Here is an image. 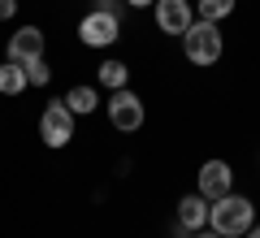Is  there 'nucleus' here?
<instances>
[{
    "label": "nucleus",
    "mask_w": 260,
    "mask_h": 238,
    "mask_svg": "<svg viewBox=\"0 0 260 238\" xmlns=\"http://www.w3.org/2000/svg\"><path fill=\"white\" fill-rule=\"evenodd\" d=\"M256 225V203L247 195H221V199L208 203V229L221 238H243L247 229Z\"/></svg>",
    "instance_id": "f257e3e1"
},
{
    "label": "nucleus",
    "mask_w": 260,
    "mask_h": 238,
    "mask_svg": "<svg viewBox=\"0 0 260 238\" xmlns=\"http://www.w3.org/2000/svg\"><path fill=\"white\" fill-rule=\"evenodd\" d=\"M225 52V39H221V26L217 22H204V18H195L191 26H186L182 35V56L191 65H200V70H208V65H217Z\"/></svg>",
    "instance_id": "f03ea898"
},
{
    "label": "nucleus",
    "mask_w": 260,
    "mask_h": 238,
    "mask_svg": "<svg viewBox=\"0 0 260 238\" xmlns=\"http://www.w3.org/2000/svg\"><path fill=\"white\" fill-rule=\"evenodd\" d=\"M74 113H70V104L65 100H48L44 113H39V139H44L48 147H70L74 143Z\"/></svg>",
    "instance_id": "7ed1b4c3"
},
{
    "label": "nucleus",
    "mask_w": 260,
    "mask_h": 238,
    "mask_svg": "<svg viewBox=\"0 0 260 238\" xmlns=\"http://www.w3.org/2000/svg\"><path fill=\"white\" fill-rule=\"evenodd\" d=\"M104 113H109L113 130H121V134H135V130L143 126V117H148V109H143V100L130 87H121V91L109 95V104H104Z\"/></svg>",
    "instance_id": "20e7f679"
},
{
    "label": "nucleus",
    "mask_w": 260,
    "mask_h": 238,
    "mask_svg": "<svg viewBox=\"0 0 260 238\" xmlns=\"http://www.w3.org/2000/svg\"><path fill=\"white\" fill-rule=\"evenodd\" d=\"M121 35V18L117 13H104V9H91L83 22H78V39L87 48H113Z\"/></svg>",
    "instance_id": "39448f33"
},
{
    "label": "nucleus",
    "mask_w": 260,
    "mask_h": 238,
    "mask_svg": "<svg viewBox=\"0 0 260 238\" xmlns=\"http://www.w3.org/2000/svg\"><path fill=\"white\" fill-rule=\"evenodd\" d=\"M195 178H200V182H195V191L204 195L208 203H213V199H221V195H230V191H234V169L225 165V160H204Z\"/></svg>",
    "instance_id": "423d86ee"
},
{
    "label": "nucleus",
    "mask_w": 260,
    "mask_h": 238,
    "mask_svg": "<svg viewBox=\"0 0 260 238\" xmlns=\"http://www.w3.org/2000/svg\"><path fill=\"white\" fill-rule=\"evenodd\" d=\"M152 18H156V26L165 30V35H186V26L195 22V9H191V0H156L152 5Z\"/></svg>",
    "instance_id": "0eeeda50"
},
{
    "label": "nucleus",
    "mask_w": 260,
    "mask_h": 238,
    "mask_svg": "<svg viewBox=\"0 0 260 238\" xmlns=\"http://www.w3.org/2000/svg\"><path fill=\"white\" fill-rule=\"evenodd\" d=\"M39 56H44V30L39 26H18L5 44V61L26 65V61H39Z\"/></svg>",
    "instance_id": "6e6552de"
},
{
    "label": "nucleus",
    "mask_w": 260,
    "mask_h": 238,
    "mask_svg": "<svg viewBox=\"0 0 260 238\" xmlns=\"http://www.w3.org/2000/svg\"><path fill=\"white\" fill-rule=\"evenodd\" d=\"M178 225L186 229V234H200V229H208V199L200 191H191V195H182L178 199Z\"/></svg>",
    "instance_id": "1a4fd4ad"
},
{
    "label": "nucleus",
    "mask_w": 260,
    "mask_h": 238,
    "mask_svg": "<svg viewBox=\"0 0 260 238\" xmlns=\"http://www.w3.org/2000/svg\"><path fill=\"white\" fill-rule=\"evenodd\" d=\"M65 104H70L74 117H87V113H95V104H100V91L87 87V83H74L70 91H65Z\"/></svg>",
    "instance_id": "9d476101"
},
{
    "label": "nucleus",
    "mask_w": 260,
    "mask_h": 238,
    "mask_svg": "<svg viewBox=\"0 0 260 238\" xmlns=\"http://www.w3.org/2000/svg\"><path fill=\"white\" fill-rule=\"evenodd\" d=\"M26 65L18 61H0V95H22L26 91Z\"/></svg>",
    "instance_id": "9b49d317"
},
{
    "label": "nucleus",
    "mask_w": 260,
    "mask_h": 238,
    "mask_svg": "<svg viewBox=\"0 0 260 238\" xmlns=\"http://www.w3.org/2000/svg\"><path fill=\"white\" fill-rule=\"evenodd\" d=\"M95 78H100V87H109V91H121V87H130V65L126 61H104Z\"/></svg>",
    "instance_id": "f8f14e48"
},
{
    "label": "nucleus",
    "mask_w": 260,
    "mask_h": 238,
    "mask_svg": "<svg viewBox=\"0 0 260 238\" xmlns=\"http://www.w3.org/2000/svg\"><path fill=\"white\" fill-rule=\"evenodd\" d=\"M230 13H234V0H200V18L204 22H217L221 26Z\"/></svg>",
    "instance_id": "ddd939ff"
},
{
    "label": "nucleus",
    "mask_w": 260,
    "mask_h": 238,
    "mask_svg": "<svg viewBox=\"0 0 260 238\" xmlns=\"http://www.w3.org/2000/svg\"><path fill=\"white\" fill-rule=\"evenodd\" d=\"M26 83L30 87H48L52 83V65H48L44 56H39V61H26Z\"/></svg>",
    "instance_id": "4468645a"
},
{
    "label": "nucleus",
    "mask_w": 260,
    "mask_h": 238,
    "mask_svg": "<svg viewBox=\"0 0 260 238\" xmlns=\"http://www.w3.org/2000/svg\"><path fill=\"white\" fill-rule=\"evenodd\" d=\"M18 18V0H0V22H13Z\"/></svg>",
    "instance_id": "2eb2a0df"
},
{
    "label": "nucleus",
    "mask_w": 260,
    "mask_h": 238,
    "mask_svg": "<svg viewBox=\"0 0 260 238\" xmlns=\"http://www.w3.org/2000/svg\"><path fill=\"white\" fill-rule=\"evenodd\" d=\"M121 5H126V0H95V9H104V13H117V18H121Z\"/></svg>",
    "instance_id": "dca6fc26"
},
{
    "label": "nucleus",
    "mask_w": 260,
    "mask_h": 238,
    "mask_svg": "<svg viewBox=\"0 0 260 238\" xmlns=\"http://www.w3.org/2000/svg\"><path fill=\"white\" fill-rule=\"evenodd\" d=\"M156 0H126V9H152Z\"/></svg>",
    "instance_id": "f3484780"
},
{
    "label": "nucleus",
    "mask_w": 260,
    "mask_h": 238,
    "mask_svg": "<svg viewBox=\"0 0 260 238\" xmlns=\"http://www.w3.org/2000/svg\"><path fill=\"white\" fill-rule=\"evenodd\" d=\"M243 238H260V225H251V229H247V234H243Z\"/></svg>",
    "instance_id": "a211bd4d"
},
{
    "label": "nucleus",
    "mask_w": 260,
    "mask_h": 238,
    "mask_svg": "<svg viewBox=\"0 0 260 238\" xmlns=\"http://www.w3.org/2000/svg\"><path fill=\"white\" fill-rule=\"evenodd\" d=\"M191 238H204V229H200V234H191Z\"/></svg>",
    "instance_id": "6ab92c4d"
}]
</instances>
